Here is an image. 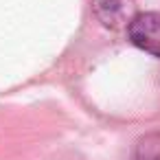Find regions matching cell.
<instances>
[{"mask_svg":"<svg viewBox=\"0 0 160 160\" xmlns=\"http://www.w3.org/2000/svg\"><path fill=\"white\" fill-rule=\"evenodd\" d=\"M92 11L105 29H121L136 13V0H94Z\"/></svg>","mask_w":160,"mask_h":160,"instance_id":"7a4b0ae2","label":"cell"},{"mask_svg":"<svg viewBox=\"0 0 160 160\" xmlns=\"http://www.w3.org/2000/svg\"><path fill=\"white\" fill-rule=\"evenodd\" d=\"M127 40L142 53L160 59V11H136L127 22Z\"/></svg>","mask_w":160,"mask_h":160,"instance_id":"6da1fadb","label":"cell"},{"mask_svg":"<svg viewBox=\"0 0 160 160\" xmlns=\"http://www.w3.org/2000/svg\"><path fill=\"white\" fill-rule=\"evenodd\" d=\"M132 160H160V132H151L142 138H138Z\"/></svg>","mask_w":160,"mask_h":160,"instance_id":"3957f363","label":"cell"}]
</instances>
